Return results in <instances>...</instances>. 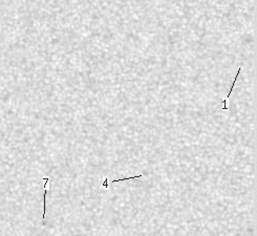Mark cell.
Instances as JSON below:
<instances>
[{"mask_svg": "<svg viewBox=\"0 0 257 236\" xmlns=\"http://www.w3.org/2000/svg\"><path fill=\"white\" fill-rule=\"evenodd\" d=\"M240 69H241V67H239V68H238V72H237L236 76H235V78H234V81H233V83H232L231 87H230V90H229V93H228L227 97H226V99H224V100H222V108H220V112H227V111H228L227 102H228V100H229L230 96H231L232 91H233V88H234V86H235V83H236V80H237V78H238L239 74H240Z\"/></svg>", "mask_w": 257, "mask_h": 236, "instance_id": "6da1fadb", "label": "cell"}, {"mask_svg": "<svg viewBox=\"0 0 257 236\" xmlns=\"http://www.w3.org/2000/svg\"><path fill=\"white\" fill-rule=\"evenodd\" d=\"M44 183V194H43V214H42V222L45 224V213H46V194L49 192V177H43Z\"/></svg>", "mask_w": 257, "mask_h": 236, "instance_id": "7a4b0ae2", "label": "cell"}, {"mask_svg": "<svg viewBox=\"0 0 257 236\" xmlns=\"http://www.w3.org/2000/svg\"><path fill=\"white\" fill-rule=\"evenodd\" d=\"M135 178H143V175H139V176H128V177L120 178V180H114L111 184L118 183V182H124V181H127V180H135Z\"/></svg>", "mask_w": 257, "mask_h": 236, "instance_id": "3957f363", "label": "cell"}, {"mask_svg": "<svg viewBox=\"0 0 257 236\" xmlns=\"http://www.w3.org/2000/svg\"><path fill=\"white\" fill-rule=\"evenodd\" d=\"M101 185H102V187L104 188V189L108 190V178L104 177V181H103V183L101 184Z\"/></svg>", "mask_w": 257, "mask_h": 236, "instance_id": "277c9868", "label": "cell"}]
</instances>
